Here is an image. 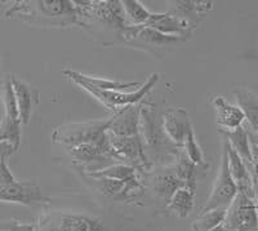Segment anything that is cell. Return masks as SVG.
<instances>
[{"instance_id":"6da1fadb","label":"cell","mask_w":258,"mask_h":231,"mask_svg":"<svg viewBox=\"0 0 258 231\" xmlns=\"http://www.w3.org/2000/svg\"><path fill=\"white\" fill-rule=\"evenodd\" d=\"M4 18L40 27L78 25L77 7L71 0H16L4 12Z\"/></svg>"},{"instance_id":"7a4b0ae2","label":"cell","mask_w":258,"mask_h":231,"mask_svg":"<svg viewBox=\"0 0 258 231\" xmlns=\"http://www.w3.org/2000/svg\"><path fill=\"white\" fill-rule=\"evenodd\" d=\"M78 26L88 29L94 35L112 34L119 41L126 24L123 3L119 0H75Z\"/></svg>"},{"instance_id":"3957f363","label":"cell","mask_w":258,"mask_h":231,"mask_svg":"<svg viewBox=\"0 0 258 231\" xmlns=\"http://www.w3.org/2000/svg\"><path fill=\"white\" fill-rule=\"evenodd\" d=\"M140 137L144 144L145 152L150 163L159 165H169L176 159L181 147L174 145L163 128L161 115L158 114L154 103L144 101L140 122Z\"/></svg>"},{"instance_id":"277c9868","label":"cell","mask_w":258,"mask_h":231,"mask_svg":"<svg viewBox=\"0 0 258 231\" xmlns=\"http://www.w3.org/2000/svg\"><path fill=\"white\" fill-rule=\"evenodd\" d=\"M75 84L82 87L84 91L91 93L92 96L96 98L97 101H100L103 106H105L109 111L112 112V115L117 114V112L123 111L124 108L129 107V106L137 105L145 101L147 94L153 91V88L158 84L159 82V74L154 73L146 79V82L133 92H121V91H102V89H97V88L92 87V85L87 84L80 80H73Z\"/></svg>"},{"instance_id":"5b68a950","label":"cell","mask_w":258,"mask_h":231,"mask_svg":"<svg viewBox=\"0 0 258 231\" xmlns=\"http://www.w3.org/2000/svg\"><path fill=\"white\" fill-rule=\"evenodd\" d=\"M110 119L92 120L85 123H68L57 127L52 133L54 145L63 149L84 144L100 142L107 137Z\"/></svg>"},{"instance_id":"8992f818","label":"cell","mask_w":258,"mask_h":231,"mask_svg":"<svg viewBox=\"0 0 258 231\" xmlns=\"http://www.w3.org/2000/svg\"><path fill=\"white\" fill-rule=\"evenodd\" d=\"M36 231H110L101 219L78 212L45 211L36 223Z\"/></svg>"},{"instance_id":"52a82bcc","label":"cell","mask_w":258,"mask_h":231,"mask_svg":"<svg viewBox=\"0 0 258 231\" xmlns=\"http://www.w3.org/2000/svg\"><path fill=\"white\" fill-rule=\"evenodd\" d=\"M119 41L131 47L147 50L158 56L161 50L176 47L179 43L186 40L179 36L164 35L149 26H126L121 31Z\"/></svg>"},{"instance_id":"ba28073f","label":"cell","mask_w":258,"mask_h":231,"mask_svg":"<svg viewBox=\"0 0 258 231\" xmlns=\"http://www.w3.org/2000/svg\"><path fill=\"white\" fill-rule=\"evenodd\" d=\"M97 190L105 196L119 203H133L141 200L146 189V176H140L131 181L100 177V176H84Z\"/></svg>"},{"instance_id":"9c48e42d","label":"cell","mask_w":258,"mask_h":231,"mask_svg":"<svg viewBox=\"0 0 258 231\" xmlns=\"http://www.w3.org/2000/svg\"><path fill=\"white\" fill-rule=\"evenodd\" d=\"M238 194V186L235 184L231 172H230L229 155L223 147L217 179L214 181L213 189H212V193L207 199L206 204L200 209V213L217 209V208H229Z\"/></svg>"},{"instance_id":"30bf717a","label":"cell","mask_w":258,"mask_h":231,"mask_svg":"<svg viewBox=\"0 0 258 231\" xmlns=\"http://www.w3.org/2000/svg\"><path fill=\"white\" fill-rule=\"evenodd\" d=\"M107 137L120 163L128 164L146 176H149V173L154 169V165L150 163L145 152L140 135L133 137H120L107 132Z\"/></svg>"},{"instance_id":"8fae6325","label":"cell","mask_w":258,"mask_h":231,"mask_svg":"<svg viewBox=\"0 0 258 231\" xmlns=\"http://www.w3.org/2000/svg\"><path fill=\"white\" fill-rule=\"evenodd\" d=\"M4 115L0 123V141L8 142L16 150L21 144V119L12 85V75H6L3 80Z\"/></svg>"},{"instance_id":"7c38bea8","label":"cell","mask_w":258,"mask_h":231,"mask_svg":"<svg viewBox=\"0 0 258 231\" xmlns=\"http://www.w3.org/2000/svg\"><path fill=\"white\" fill-rule=\"evenodd\" d=\"M223 225L229 231H258V207L254 199L239 193L227 208Z\"/></svg>"},{"instance_id":"4fadbf2b","label":"cell","mask_w":258,"mask_h":231,"mask_svg":"<svg viewBox=\"0 0 258 231\" xmlns=\"http://www.w3.org/2000/svg\"><path fill=\"white\" fill-rule=\"evenodd\" d=\"M0 202L18 203L27 207L50 204L52 200L45 196L35 181H18L0 186Z\"/></svg>"},{"instance_id":"5bb4252c","label":"cell","mask_w":258,"mask_h":231,"mask_svg":"<svg viewBox=\"0 0 258 231\" xmlns=\"http://www.w3.org/2000/svg\"><path fill=\"white\" fill-rule=\"evenodd\" d=\"M161 123L168 137L178 147H182L188 133L192 131L188 112L182 107L165 108L161 114Z\"/></svg>"},{"instance_id":"9a60e30c","label":"cell","mask_w":258,"mask_h":231,"mask_svg":"<svg viewBox=\"0 0 258 231\" xmlns=\"http://www.w3.org/2000/svg\"><path fill=\"white\" fill-rule=\"evenodd\" d=\"M141 103L129 106L123 111L117 112L110 118V124L107 132L120 137H133L140 135V122H141Z\"/></svg>"},{"instance_id":"2e32d148","label":"cell","mask_w":258,"mask_h":231,"mask_svg":"<svg viewBox=\"0 0 258 231\" xmlns=\"http://www.w3.org/2000/svg\"><path fill=\"white\" fill-rule=\"evenodd\" d=\"M146 26L161 32L164 35L179 36L185 40H188L192 36L194 31L197 30L186 24L185 21H182L181 18L174 16L169 9L163 13H153Z\"/></svg>"},{"instance_id":"e0dca14e","label":"cell","mask_w":258,"mask_h":231,"mask_svg":"<svg viewBox=\"0 0 258 231\" xmlns=\"http://www.w3.org/2000/svg\"><path fill=\"white\" fill-rule=\"evenodd\" d=\"M149 175L151 176V185H153L154 193L160 199L167 202V204L177 190L185 188V185L177 176L172 164L161 165V167L151 170Z\"/></svg>"},{"instance_id":"ac0fdd59","label":"cell","mask_w":258,"mask_h":231,"mask_svg":"<svg viewBox=\"0 0 258 231\" xmlns=\"http://www.w3.org/2000/svg\"><path fill=\"white\" fill-rule=\"evenodd\" d=\"M172 4L170 12L194 29H198L203 18L213 9V2L207 0H178Z\"/></svg>"},{"instance_id":"d6986e66","label":"cell","mask_w":258,"mask_h":231,"mask_svg":"<svg viewBox=\"0 0 258 231\" xmlns=\"http://www.w3.org/2000/svg\"><path fill=\"white\" fill-rule=\"evenodd\" d=\"M12 85L17 102L21 123L26 126L32 117L34 108L39 103V92L36 88L12 75Z\"/></svg>"},{"instance_id":"ffe728a7","label":"cell","mask_w":258,"mask_h":231,"mask_svg":"<svg viewBox=\"0 0 258 231\" xmlns=\"http://www.w3.org/2000/svg\"><path fill=\"white\" fill-rule=\"evenodd\" d=\"M235 97L248 122V128L245 129L249 136V141L258 144V97L245 87L236 88Z\"/></svg>"},{"instance_id":"44dd1931","label":"cell","mask_w":258,"mask_h":231,"mask_svg":"<svg viewBox=\"0 0 258 231\" xmlns=\"http://www.w3.org/2000/svg\"><path fill=\"white\" fill-rule=\"evenodd\" d=\"M212 105L216 111V123L221 129L234 131L239 127H243L245 117L239 106L231 105L222 96L214 97L212 100Z\"/></svg>"},{"instance_id":"7402d4cb","label":"cell","mask_w":258,"mask_h":231,"mask_svg":"<svg viewBox=\"0 0 258 231\" xmlns=\"http://www.w3.org/2000/svg\"><path fill=\"white\" fill-rule=\"evenodd\" d=\"M223 147L227 151L229 155V167L230 172H231L232 179H234L235 184L238 186L239 193L246 194L248 196L253 198V190H252V177H250L249 168L248 164L241 159L238 152L235 151L229 144V141H223ZM254 199V198H253Z\"/></svg>"},{"instance_id":"603a6c76","label":"cell","mask_w":258,"mask_h":231,"mask_svg":"<svg viewBox=\"0 0 258 231\" xmlns=\"http://www.w3.org/2000/svg\"><path fill=\"white\" fill-rule=\"evenodd\" d=\"M174 170H176L177 176H178L181 181L183 182L185 188H190L197 190L198 189V182H199V176L200 172H203L204 169L197 167L190 159L187 158V155L185 154L183 149H179L177 152L176 159L172 163Z\"/></svg>"},{"instance_id":"cb8c5ba5","label":"cell","mask_w":258,"mask_h":231,"mask_svg":"<svg viewBox=\"0 0 258 231\" xmlns=\"http://www.w3.org/2000/svg\"><path fill=\"white\" fill-rule=\"evenodd\" d=\"M63 75L68 78L69 80H80L87 84L92 85V87L97 88V89H102V91H121L125 88H133L140 87V83L132 82V83H121L117 80L105 79V78H94L91 75H85V74L79 73L75 70H64Z\"/></svg>"},{"instance_id":"d4e9b609","label":"cell","mask_w":258,"mask_h":231,"mask_svg":"<svg viewBox=\"0 0 258 231\" xmlns=\"http://www.w3.org/2000/svg\"><path fill=\"white\" fill-rule=\"evenodd\" d=\"M220 133L229 141L232 149L238 152L245 163H253L252 152H250V141L245 127H239L234 131L220 129Z\"/></svg>"},{"instance_id":"484cf974","label":"cell","mask_w":258,"mask_h":231,"mask_svg":"<svg viewBox=\"0 0 258 231\" xmlns=\"http://www.w3.org/2000/svg\"><path fill=\"white\" fill-rule=\"evenodd\" d=\"M195 194H197V190L194 189L181 188L168 202V209L181 218H186L192 212L194 205H195Z\"/></svg>"},{"instance_id":"4316f807","label":"cell","mask_w":258,"mask_h":231,"mask_svg":"<svg viewBox=\"0 0 258 231\" xmlns=\"http://www.w3.org/2000/svg\"><path fill=\"white\" fill-rule=\"evenodd\" d=\"M121 3L128 26H146L153 12L138 0H124Z\"/></svg>"},{"instance_id":"83f0119b","label":"cell","mask_w":258,"mask_h":231,"mask_svg":"<svg viewBox=\"0 0 258 231\" xmlns=\"http://www.w3.org/2000/svg\"><path fill=\"white\" fill-rule=\"evenodd\" d=\"M227 208H217L212 211L199 213L195 222L192 223V231H211L214 227L222 225L225 222Z\"/></svg>"},{"instance_id":"f1b7e54d","label":"cell","mask_w":258,"mask_h":231,"mask_svg":"<svg viewBox=\"0 0 258 231\" xmlns=\"http://www.w3.org/2000/svg\"><path fill=\"white\" fill-rule=\"evenodd\" d=\"M182 149H183L185 154L187 155V158L190 159L197 167L202 168V169L204 170L208 169L209 164L208 161H207L206 156H204V152H203L202 147L198 144L195 133H194V129L188 133L187 137H186L185 142L182 145Z\"/></svg>"},{"instance_id":"f546056e","label":"cell","mask_w":258,"mask_h":231,"mask_svg":"<svg viewBox=\"0 0 258 231\" xmlns=\"http://www.w3.org/2000/svg\"><path fill=\"white\" fill-rule=\"evenodd\" d=\"M0 231H36V225L18 219H4L0 221Z\"/></svg>"},{"instance_id":"4dcf8cb0","label":"cell","mask_w":258,"mask_h":231,"mask_svg":"<svg viewBox=\"0 0 258 231\" xmlns=\"http://www.w3.org/2000/svg\"><path fill=\"white\" fill-rule=\"evenodd\" d=\"M248 168H249L250 177H252V190H253V198L258 207V165L254 163H246Z\"/></svg>"},{"instance_id":"1f68e13d","label":"cell","mask_w":258,"mask_h":231,"mask_svg":"<svg viewBox=\"0 0 258 231\" xmlns=\"http://www.w3.org/2000/svg\"><path fill=\"white\" fill-rule=\"evenodd\" d=\"M17 150L12 146L8 142H2L0 141V160L3 158H9V156L12 155L13 152H16Z\"/></svg>"},{"instance_id":"d6a6232c","label":"cell","mask_w":258,"mask_h":231,"mask_svg":"<svg viewBox=\"0 0 258 231\" xmlns=\"http://www.w3.org/2000/svg\"><path fill=\"white\" fill-rule=\"evenodd\" d=\"M250 152H252V160L255 165H258V144L250 141Z\"/></svg>"},{"instance_id":"836d02e7","label":"cell","mask_w":258,"mask_h":231,"mask_svg":"<svg viewBox=\"0 0 258 231\" xmlns=\"http://www.w3.org/2000/svg\"><path fill=\"white\" fill-rule=\"evenodd\" d=\"M211 231H229V230H227V228H226V226L222 223V225L217 226V227H214L213 230H211Z\"/></svg>"}]
</instances>
